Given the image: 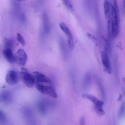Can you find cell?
<instances>
[{
    "label": "cell",
    "mask_w": 125,
    "mask_h": 125,
    "mask_svg": "<svg viewBox=\"0 0 125 125\" xmlns=\"http://www.w3.org/2000/svg\"><path fill=\"white\" fill-rule=\"evenodd\" d=\"M21 70L20 75L23 83L28 87H33L35 83L33 74H31L27 69L24 67H22Z\"/></svg>",
    "instance_id": "cell-1"
},
{
    "label": "cell",
    "mask_w": 125,
    "mask_h": 125,
    "mask_svg": "<svg viewBox=\"0 0 125 125\" xmlns=\"http://www.w3.org/2000/svg\"><path fill=\"white\" fill-rule=\"evenodd\" d=\"M36 89L41 93L56 98L57 94L55 88L51 85H46L42 83H37L36 85Z\"/></svg>",
    "instance_id": "cell-2"
},
{
    "label": "cell",
    "mask_w": 125,
    "mask_h": 125,
    "mask_svg": "<svg viewBox=\"0 0 125 125\" xmlns=\"http://www.w3.org/2000/svg\"><path fill=\"white\" fill-rule=\"evenodd\" d=\"M59 26L62 30L66 34L67 38V43L69 46V47L70 49H73L74 47V42L73 39V37L72 33L67 26V25L63 22H61L59 23Z\"/></svg>",
    "instance_id": "cell-3"
},
{
    "label": "cell",
    "mask_w": 125,
    "mask_h": 125,
    "mask_svg": "<svg viewBox=\"0 0 125 125\" xmlns=\"http://www.w3.org/2000/svg\"><path fill=\"white\" fill-rule=\"evenodd\" d=\"M19 80V75L17 71L11 70L7 73L5 77L6 82L9 85H13L17 84Z\"/></svg>",
    "instance_id": "cell-4"
},
{
    "label": "cell",
    "mask_w": 125,
    "mask_h": 125,
    "mask_svg": "<svg viewBox=\"0 0 125 125\" xmlns=\"http://www.w3.org/2000/svg\"><path fill=\"white\" fill-rule=\"evenodd\" d=\"M27 61V55L22 49H19L15 54V62L18 64L24 66Z\"/></svg>",
    "instance_id": "cell-5"
},
{
    "label": "cell",
    "mask_w": 125,
    "mask_h": 125,
    "mask_svg": "<svg viewBox=\"0 0 125 125\" xmlns=\"http://www.w3.org/2000/svg\"><path fill=\"white\" fill-rule=\"evenodd\" d=\"M35 78V83H51V80L45 74L39 71H34L33 72Z\"/></svg>",
    "instance_id": "cell-6"
},
{
    "label": "cell",
    "mask_w": 125,
    "mask_h": 125,
    "mask_svg": "<svg viewBox=\"0 0 125 125\" xmlns=\"http://www.w3.org/2000/svg\"><path fill=\"white\" fill-rule=\"evenodd\" d=\"M101 59L102 61V63L106 71L109 73L110 74L112 72V69L109 60L108 55L105 52L103 51L101 53Z\"/></svg>",
    "instance_id": "cell-7"
},
{
    "label": "cell",
    "mask_w": 125,
    "mask_h": 125,
    "mask_svg": "<svg viewBox=\"0 0 125 125\" xmlns=\"http://www.w3.org/2000/svg\"><path fill=\"white\" fill-rule=\"evenodd\" d=\"M5 59L10 63H13L15 62V55H14L12 49L5 48L2 52Z\"/></svg>",
    "instance_id": "cell-8"
},
{
    "label": "cell",
    "mask_w": 125,
    "mask_h": 125,
    "mask_svg": "<svg viewBox=\"0 0 125 125\" xmlns=\"http://www.w3.org/2000/svg\"><path fill=\"white\" fill-rule=\"evenodd\" d=\"M23 114L27 122L29 124H34V119L33 113L31 110L27 107L25 108L23 111Z\"/></svg>",
    "instance_id": "cell-9"
},
{
    "label": "cell",
    "mask_w": 125,
    "mask_h": 125,
    "mask_svg": "<svg viewBox=\"0 0 125 125\" xmlns=\"http://www.w3.org/2000/svg\"><path fill=\"white\" fill-rule=\"evenodd\" d=\"M42 28L45 33H47L50 30V23L48 15L46 13H43L42 16Z\"/></svg>",
    "instance_id": "cell-10"
},
{
    "label": "cell",
    "mask_w": 125,
    "mask_h": 125,
    "mask_svg": "<svg viewBox=\"0 0 125 125\" xmlns=\"http://www.w3.org/2000/svg\"><path fill=\"white\" fill-rule=\"evenodd\" d=\"M59 44L60 46V49L63 58L64 59H67L68 56V52L67 46L65 43V41L61 37L59 39Z\"/></svg>",
    "instance_id": "cell-11"
},
{
    "label": "cell",
    "mask_w": 125,
    "mask_h": 125,
    "mask_svg": "<svg viewBox=\"0 0 125 125\" xmlns=\"http://www.w3.org/2000/svg\"><path fill=\"white\" fill-rule=\"evenodd\" d=\"M82 96L84 98H86L88 99L89 100L91 101L95 105H99L103 106L104 104V102L102 101L101 100H99L97 99L95 96L91 95H89V94H84L82 95Z\"/></svg>",
    "instance_id": "cell-12"
},
{
    "label": "cell",
    "mask_w": 125,
    "mask_h": 125,
    "mask_svg": "<svg viewBox=\"0 0 125 125\" xmlns=\"http://www.w3.org/2000/svg\"><path fill=\"white\" fill-rule=\"evenodd\" d=\"M0 99L2 102L8 103L12 101V97L11 93L8 91H3L0 96Z\"/></svg>",
    "instance_id": "cell-13"
},
{
    "label": "cell",
    "mask_w": 125,
    "mask_h": 125,
    "mask_svg": "<svg viewBox=\"0 0 125 125\" xmlns=\"http://www.w3.org/2000/svg\"><path fill=\"white\" fill-rule=\"evenodd\" d=\"M37 108L39 111L42 115H44L47 111V106L43 101H39L37 103Z\"/></svg>",
    "instance_id": "cell-14"
},
{
    "label": "cell",
    "mask_w": 125,
    "mask_h": 125,
    "mask_svg": "<svg viewBox=\"0 0 125 125\" xmlns=\"http://www.w3.org/2000/svg\"><path fill=\"white\" fill-rule=\"evenodd\" d=\"M104 9L105 18L106 19H108L110 16V13L111 12V4L109 3L108 1H104Z\"/></svg>",
    "instance_id": "cell-15"
},
{
    "label": "cell",
    "mask_w": 125,
    "mask_h": 125,
    "mask_svg": "<svg viewBox=\"0 0 125 125\" xmlns=\"http://www.w3.org/2000/svg\"><path fill=\"white\" fill-rule=\"evenodd\" d=\"M91 83V77L89 73H87L85 74L83 81V85L84 88H87L90 85Z\"/></svg>",
    "instance_id": "cell-16"
},
{
    "label": "cell",
    "mask_w": 125,
    "mask_h": 125,
    "mask_svg": "<svg viewBox=\"0 0 125 125\" xmlns=\"http://www.w3.org/2000/svg\"><path fill=\"white\" fill-rule=\"evenodd\" d=\"M4 45L5 48H9L12 49L13 46V42L12 40L10 39H5Z\"/></svg>",
    "instance_id": "cell-17"
},
{
    "label": "cell",
    "mask_w": 125,
    "mask_h": 125,
    "mask_svg": "<svg viewBox=\"0 0 125 125\" xmlns=\"http://www.w3.org/2000/svg\"><path fill=\"white\" fill-rule=\"evenodd\" d=\"M97 84H98V86L99 87V89H100V90L102 96L103 98L104 99L105 95V90H104V87H103V86L102 85V83H101V82L100 81H97Z\"/></svg>",
    "instance_id": "cell-18"
},
{
    "label": "cell",
    "mask_w": 125,
    "mask_h": 125,
    "mask_svg": "<svg viewBox=\"0 0 125 125\" xmlns=\"http://www.w3.org/2000/svg\"><path fill=\"white\" fill-rule=\"evenodd\" d=\"M103 106L99 105H95V110L97 114L100 115H103L104 114V111Z\"/></svg>",
    "instance_id": "cell-19"
},
{
    "label": "cell",
    "mask_w": 125,
    "mask_h": 125,
    "mask_svg": "<svg viewBox=\"0 0 125 125\" xmlns=\"http://www.w3.org/2000/svg\"><path fill=\"white\" fill-rule=\"evenodd\" d=\"M125 112V103L124 102L122 103L121 104L119 110V117L123 116Z\"/></svg>",
    "instance_id": "cell-20"
},
{
    "label": "cell",
    "mask_w": 125,
    "mask_h": 125,
    "mask_svg": "<svg viewBox=\"0 0 125 125\" xmlns=\"http://www.w3.org/2000/svg\"><path fill=\"white\" fill-rule=\"evenodd\" d=\"M17 39L21 45H25V40L24 39V38L22 37V36L21 34L19 33H17Z\"/></svg>",
    "instance_id": "cell-21"
},
{
    "label": "cell",
    "mask_w": 125,
    "mask_h": 125,
    "mask_svg": "<svg viewBox=\"0 0 125 125\" xmlns=\"http://www.w3.org/2000/svg\"><path fill=\"white\" fill-rule=\"evenodd\" d=\"M62 0L63 1L64 5H65V6L67 7V8L71 10L73 9V7L70 0Z\"/></svg>",
    "instance_id": "cell-22"
},
{
    "label": "cell",
    "mask_w": 125,
    "mask_h": 125,
    "mask_svg": "<svg viewBox=\"0 0 125 125\" xmlns=\"http://www.w3.org/2000/svg\"><path fill=\"white\" fill-rule=\"evenodd\" d=\"M113 7L114 8V10L117 14L119 16V6H118V4L117 2V0H113Z\"/></svg>",
    "instance_id": "cell-23"
},
{
    "label": "cell",
    "mask_w": 125,
    "mask_h": 125,
    "mask_svg": "<svg viewBox=\"0 0 125 125\" xmlns=\"http://www.w3.org/2000/svg\"><path fill=\"white\" fill-rule=\"evenodd\" d=\"M6 120V116L4 113L0 109V122H4Z\"/></svg>",
    "instance_id": "cell-24"
},
{
    "label": "cell",
    "mask_w": 125,
    "mask_h": 125,
    "mask_svg": "<svg viewBox=\"0 0 125 125\" xmlns=\"http://www.w3.org/2000/svg\"><path fill=\"white\" fill-rule=\"evenodd\" d=\"M87 36L90 39L93 40H97V38L95 37V36H94L93 35L91 34V33H87Z\"/></svg>",
    "instance_id": "cell-25"
},
{
    "label": "cell",
    "mask_w": 125,
    "mask_h": 125,
    "mask_svg": "<svg viewBox=\"0 0 125 125\" xmlns=\"http://www.w3.org/2000/svg\"><path fill=\"white\" fill-rule=\"evenodd\" d=\"M86 1V4L87 5V8L88 9L91 8V0H85Z\"/></svg>",
    "instance_id": "cell-26"
},
{
    "label": "cell",
    "mask_w": 125,
    "mask_h": 125,
    "mask_svg": "<svg viewBox=\"0 0 125 125\" xmlns=\"http://www.w3.org/2000/svg\"><path fill=\"white\" fill-rule=\"evenodd\" d=\"M80 124L82 125H83L85 124V118L83 117H82L80 120Z\"/></svg>",
    "instance_id": "cell-27"
},
{
    "label": "cell",
    "mask_w": 125,
    "mask_h": 125,
    "mask_svg": "<svg viewBox=\"0 0 125 125\" xmlns=\"http://www.w3.org/2000/svg\"><path fill=\"white\" fill-rule=\"evenodd\" d=\"M122 95H121V94H120V95H119V98H118V101H120L121 100V99H122Z\"/></svg>",
    "instance_id": "cell-28"
},
{
    "label": "cell",
    "mask_w": 125,
    "mask_h": 125,
    "mask_svg": "<svg viewBox=\"0 0 125 125\" xmlns=\"http://www.w3.org/2000/svg\"><path fill=\"white\" fill-rule=\"evenodd\" d=\"M124 8L125 10V0H124Z\"/></svg>",
    "instance_id": "cell-29"
},
{
    "label": "cell",
    "mask_w": 125,
    "mask_h": 125,
    "mask_svg": "<svg viewBox=\"0 0 125 125\" xmlns=\"http://www.w3.org/2000/svg\"><path fill=\"white\" fill-rule=\"evenodd\" d=\"M18 0V1H25V0Z\"/></svg>",
    "instance_id": "cell-30"
},
{
    "label": "cell",
    "mask_w": 125,
    "mask_h": 125,
    "mask_svg": "<svg viewBox=\"0 0 125 125\" xmlns=\"http://www.w3.org/2000/svg\"><path fill=\"white\" fill-rule=\"evenodd\" d=\"M108 1V0H104V1Z\"/></svg>",
    "instance_id": "cell-31"
}]
</instances>
